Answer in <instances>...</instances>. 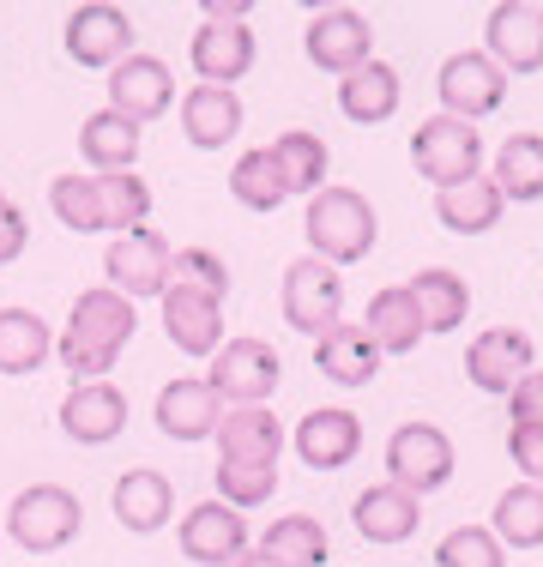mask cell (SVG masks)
Masks as SVG:
<instances>
[{
  "mask_svg": "<svg viewBox=\"0 0 543 567\" xmlns=\"http://www.w3.org/2000/svg\"><path fill=\"white\" fill-rule=\"evenodd\" d=\"M133 332H140L133 302L121 290H109V284H98V290H85L73 302L66 332L54 339V357L73 374V386H85V381H103V374L115 369V357L133 344Z\"/></svg>",
  "mask_w": 543,
  "mask_h": 567,
  "instance_id": "6da1fadb",
  "label": "cell"
},
{
  "mask_svg": "<svg viewBox=\"0 0 543 567\" xmlns=\"http://www.w3.org/2000/svg\"><path fill=\"white\" fill-rule=\"evenodd\" d=\"M303 236H308V254H315V260L357 266V260H369L380 224H375V206L357 194V187H320V194L308 199Z\"/></svg>",
  "mask_w": 543,
  "mask_h": 567,
  "instance_id": "7a4b0ae2",
  "label": "cell"
},
{
  "mask_svg": "<svg viewBox=\"0 0 543 567\" xmlns=\"http://www.w3.org/2000/svg\"><path fill=\"white\" fill-rule=\"evenodd\" d=\"M79 525H85V507H79V495L61 489V483H31V489H19L7 507V537L19 549H31V556L66 549L79 537Z\"/></svg>",
  "mask_w": 543,
  "mask_h": 567,
  "instance_id": "3957f363",
  "label": "cell"
},
{
  "mask_svg": "<svg viewBox=\"0 0 543 567\" xmlns=\"http://www.w3.org/2000/svg\"><path fill=\"white\" fill-rule=\"evenodd\" d=\"M411 164L423 182H434V194H441V187H465L483 175V133L471 127V121L429 115V121H417V133H411Z\"/></svg>",
  "mask_w": 543,
  "mask_h": 567,
  "instance_id": "277c9868",
  "label": "cell"
},
{
  "mask_svg": "<svg viewBox=\"0 0 543 567\" xmlns=\"http://www.w3.org/2000/svg\"><path fill=\"white\" fill-rule=\"evenodd\" d=\"M284 320L315 344L345 327V278H338V266L315 260V254L284 266Z\"/></svg>",
  "mask_w": 543,
  "mask_h": 567,
  "instance_id": "5b68a950",
  "label": "cell"
},
{
  "mask_svg": "<svg viewBox=\"0 0 543 567\" xmlns=\"http://www.w3.org/2000/svg\"><path fill=\"white\" fill-rule=\"evenodd\" d=\"M453 441H447V429L434 423H399L387 441V483H399V489H411L417 502L434 489H447L453 483Z\"/></svg>",
  "mask_w": 543,
  "mask_h": 567,
  "instance_id": "8992f818",
  "label": "cell"
},
{
  "mask_svg": "<svg viewBox=\"0 0 543 567\" xmlns=\"http://www.w3.org/2000/svg\"><path fill=\"white\" fill-rule=\"evenodd\" d=\"M278 381H284V357L266 339H224V350L212 357V374H206V386L224 404H236V411L266 404L278 393Z\"/></svg>",
  "mask_w": 543,
  "mask_h": 567,
  "instance_id": "52a82bcc",
  "label": "cell"
},
{
  "mask_svg": "<svg viewBox=\"0 0 543 567\" xmlns=\"http://www.w3.org/2000/svg\"><path fill=\"white\" fill-rule=\"evenodd\" d=\"M103 272H109V290H121L127 302H140V296H163L175 284V254H170V241L145 224V229H133V236L109 241Z\"/></svg>",
  "mask_w": 543,
  "mask_h": 567,
  "instance_id": "ba28073f",
  "label": "cell"
},
{
  "mask_svg": "<svg viewBox=\"0 0 543 567\" xmlns=\"http://www.w3.org/2000/svg\"><path fill=\"white\" fill-rule=\"evenodd\" d=\"M434 91H441V115L483 121V115H495L501 103H508V73H501L483 49H465V55H447L441 61Z\"/></svg>",
  "mask_w": 543,
  "mask_h": 567,
  "instance_id": "9c48e42d",
  "label": "cell"
},
{
  "mask_svg": "<svg viewBox=\"0 0 543 567\" xmlns=\"http://www.w3.org/2000/svg\"><path fill=\"white\" fill-rule=\"evenodd\" d=\"M483 55L508 79L543 73V7H532V0H501V7H489Z\"/></svg>",
  "mask_w": 543,
  "mask_h": 567,
  "instance_id": "30bf717a",
  "label": "cell"
},
{
  "mask_svg": "<svg viewBox=\"0 0 543 567\" xmlns=\"http://www.w3.org/2000/svg\"><path fill=\"white\" fill-rule=\"evenodd\" d=\"M303 49H308V61H315L320 73L350 79L357 66H369V61H375V31H369V19H362V12H350V7H326V12H315V19H308Z\"/></svg>",
  "mask_w": 543,
  "mask_h": 567,
  "instance_id": "8fae6325",
  "label": "cell"
},
{
  "mask_svg": "<svg viewBox=\"0 0 543 567\" xmlns=\"http://www.w3.org/2000/svg\"><path fill=\"white\" fill-rule=\"evenodd\" d=\"M66 55L79 66H103V73H115L121 61L133 55V19L121 7H109V0H91V7H73L66 12Z\"/></svg>",
  "mask_w": 543,
  "mask_h": 567,
  "instance_id": "7c38bea8",
  "label": "cell"
},
{
  "mask_svg": "<svg viewBox=\"0 0 543 567\" xmlns=\"http://www.w3.org/2000/svg\"><path fill=\"white\" fill-rule=\"evenodd\" d=\"M532 369H537V344L520 327H489L465 350V381L478 393H513Z\"/></svg>",
  "mask_w": 543,
  "mask_h": 567,
  "instance_id": "4fadbf2b",
  "label": "cell"
},
{
  "mask_svg": "<svg viewBox=\"0 0 543 567\" xmlns=\"http://www.w3.org/2000/svg\"><path fill=\"white\" fill-rule=\"evenodd\" d=\"M175 544H182V556L199 561V567H236L248 556V519L224 502H199V507L182 513Z\"/></svg>",
  "mask_w": 543,
  "mask_h": 567,
  "instance_id": "5bb4252c",
  "label": "cell"
},
{
  "mask_svg": "<svg viewBox=\"0 0 543 567\" xmlns=\"http://www.w3.org/2000/svg\"><path fill=\"white\" fill-rule=\"evenodd\" d=\"M157 302H163V332L182 357H217L224 350V302L217 296L194 290V284H170Z\"/></svg>",
  "mask_w": 543,
  "mask_h": 567,
  "instance_id": "9a60e30c",
  "label": "cell"
},
{
  "mask_svg": "<svg viewBox=\"0 0 543 567\" xmlns=\"http://www.w3.org/2000/svg\"><path fill=\"white\" fill-rule=\"evenodd\" d=\"M170 103H175V73L157 55H127L115 73H109V110L127 115L133 127L170 115Z\"/></svg>",
  "mask_w": 543,
  "mask_h": 567,
  "instance_id": "2e32d148",
  "label": "cell"
},
{
  "mask_svg": "<svg viewBox=\"0 0 543 567\" xmlns=\"http://www.w3.org/2000/svg\"><path fill=\"white\" fill-rule=\"evenodd\" d=\"M127 429V399L109 381H85L61 399V435L79 447H109V441Z\"/></svg>",
  "mask_w": 543,
  "mask_h": 567,
  "instance_id": "e0dca14e",
  "label": "cell"
},
{
  "mask_svg": "<svg viewBox=\"0 0 543 567\" xmlns=\"http://www.w3.org/2000/svg\"><path fill=\"white\" fill-rule=\"evenodd\" d=\"M296 453H303V465L315 471H345L350 458L362 453V423L357 411H338V404H320V411H308L303 423H296Z\"/></svg>",
  "mask_w": 543,
  "mask_h": 567,
  "instance_id": "ac0fdd59",
  "label": "cell"
},
{
  "mask_svg": "<svg viewBox=\"0 0 543 567\" xmlns=\"http://www.w3.org/2000/svg\"><path fill=\"white\" fill-rule=\"evenodd\" d=\"M254 55L260 49H254L248 24H199L194 43H187V61H194L199 85H224V91H236V79H248Z\"/></svg>",
  "mask_w": 543,
  "mask_h": 567,
  "instance_id": "d6986e66",
  "label": "cell"
},
{
  "mask_svg": "<svg viewBox=\"0 0 543 567\" xmlns=\"http://www.w3.org/2000/svg\"><path fill=\"white\" fill-rule=\"evenodd\" d=\"M157 429L170 441H217V423H224V399L212 393L206 381H194V374H187V381H170L157 393Z\"/></svg>",
  "mask_w": 543,
  "mask_h": 567,
  "instance_id": "ffe728a7",
  "label": "cell"
},
{
  "mask_svg": "<svg viewBox=\"0 0 543 567\" xmlns=\"http://www.w3.org/2000/svg\"><path fill=\"white\" fill-rule=\"evenodd\" d=\"M350 519H357V532L369 537V544L392 549V544H404V537H417L423 502H417L411 489H399V483H369V489L350 502Z\"/></svg>",
  "mask_w": 543,
  "mask_h": 567,
  "instance_id": "44dd1931",
  "label": "cell"
},
{
  "mask_svg": "<svg viewBox=\"0 0 543 567\" xmlns=\"http://www.w3.org/2000/svg\"><path fill=\"white\" fill-rule=\"evenodd\" d=\"M170 513H175V489H170V477L152 465H133L127 477L115 483V519H121V532H133V537H152L170 525Z\"/></svg>",
  "mask_w": 543,
  "mask_h": 567,
  "instance_id": "7402d4cb",
  "label": "cell"
},
{
  "mask_svg": "<svg viewBox=\"0 0 543 567\" xmlns=\"http://www.w3.org/2000/svg\"><path fill=\"white\" fill-rule=\"evenodd\" d=\"M182 133H187V145H199V152H224V145L242 133V97L224 91V85L182 91Z\"/></svg>",
  "mask_w": 543,
  "mask_h": 567,
  "instance_id": "603a6c76",
  "label": "cell"
},
{
  "mask_svg": "<svg viewBox=\"0 0 543 567\" xmlns=\"http://www.w3.org/2000/svg\"><path fill=\"white\" fill-rule=\"evenodd\" d=\"M362 332L375 339L380 357H411L417 339H423V315H417L411 290H404V284L375 290L369 296V315H362Z\"/></svg>",
  "mask_w": 543,
  "mask_h": 567,
  "instance_id": "cb8c5ba5",
  "label": "cell"
},
{
  "mask_svg": "<svg viewBox=\"0 0 543 567\" xmlns=\"http://www.w3.org/2000/svg\"><path fill=\"white\" fill-rule=\"evenodd\" d=\"M79 152H85V164L98 175H127L140 164V127L115 110H98L79 121Z\"/></svg>",
  "mask_w": 543,
  "mask_h": 567,
  "instance_id": "d4e9b609",
  "label": "cell"
},
{
  "mask_svg": "<svg viewBox=\"0 0 543 567\" xmlns=\"http://www.w3.org/2000/svg\"><path fill=\"white\" fill-rule=\"evenodd\" d=\"M217 453H224V458H248V465H278L284 423L266 411V404L224 411V423H217Z\"/></svg>",
  "mask_w": 543,
  "mask_h": 567,
  "instance_id": "484cf974",
  "label": "cell"
},
{
  "mask_svg": "<svg viewBox=\"0 0 543 567\" xmlns=\"http://www.w3.org/2000/svg\"><path fill=\"white\" fill-rule=\"evenodd\" d=\"M315 369L332 386H369L380 374V350H375V339L357 327V320H345L338 332H326V339L315 344Z\"/></svg>",
  "mask_w": 543,
  "mask_h": 567,
  "instance_id": "4316f807",
  "label": "cell"
},
{
  "mask_svg": "<svg viewBox=\"0 0 543 567\" xmlns=\"http://www.w3.org/2000/svg\"><path fill=\"white\" fill-rule=\"evenodd\" d=\"M338 110H345V121H357V127L392 121L399 115V73H392L387 61L357 66L350 79H338Z\"/></svg>",
  "mask_w": 543,
  "mask_h": 567,
  "instance_id": "83f0119b",
  "label": "cell"
},
{
  "mask_svg": "<svg viewBox=\"0 0 543 567\" xmlns=\"http://www.w3.org/2000/svg\"><path fill=\"white\" fill-rule=\"evenodd\" d=\"M411 302H417V315H423V332H453V327H465V315H471V290H465V278L459 272H447V266H423L411 284Z\"/></svg>",
  "mask_w": 543,
  "mask_h": 567,
  "instance_id": "f1b7e54d",
  "label": "cell"
},
{
  "mask_svg": "<svg viewBox=\"0 0 543 567\" xmlns=\"http://www.w3.org/2000/svg\"><path fill=\"white\" fill-rule=\"evenodd\" d=\"M489 182L501 187V199L513 206H537L543 199V133H508L495 152V175Z\"/></svg>",
  "mask_w": 543,
  "mask_h": 567,
  "instance_id": "f546056e",
  "label": "cell"
},
{
  "mask_svg": "<svg viewBox=\"0 0 543 567\" xmlns=\"http://www.w3.org/2000/svg\"><path fill=\"white\" fill-rule=\"evenodd\" d=\"M501 206H508V199H501V187L489 182V175L434 194V218H441V229H453V236H483V229H495Z\"/></svg>",
  "mask_w": 543,
  "mask_h": 567,
  "instance_id": "4dcf8cb0",
  "label": "cell"
},
{
  "mask_svg": "<svg viewBox=\"0 0 543 567\" xmlns=\"http://www.w3.org/2000/svg\"><path fill=\"white\" fill-rule=\"evenodd\" d=\"M54 357L49 320H37L31 308H0V374H37Z\"/></svg>",
  "mask_w": 543,
  "mask_h": 567,
  "instance_id": "1f68e13d",
  "label": "cell"
},
{
  "mask_svg": "<svg viewBox=\"0 0 543 567\" xmlns=\"http://www.w3.org/2000/svg\"><path fill=\"white\" fill-rule=\"evenodd\" d=\"M260 556H272L278 567H326L332 544H326L320 519H308V513H284V519H272V525H266Z\"/></svg>",
  "mask_w": 543,
  "mask_h": 567,
  "instance_id": "d6a6232c",
  "label": "cell"
},
{
  "mask_svg": "<svg viewBox=\"0 0 543 567\" xmlns=\"http://www.w3.org/2000/svg\"><path fill=\"white\" fill-rule=\"evenodd\" d=\"M501 549H543V489L537 483H513L495 495V525Z\"/></svg>",
  "mask_w": 543,
  "mask_h": 567,
  "instance_id": "836d02e7",
  "label": "cell"
},
{
  "mask_svg": "<svg viewBox=\"0 0 543 567\" xmlns=\"http://www.w3.org/2000/svg\"><path fill=\"white\" fill-rule=\"evenodd\" d=\"M229 194H236V206H248V212H278L284 199H290V182H284L272 145L236 157V169H229Z\"/></svg>",
  "mask_w": 543,
  "mask_h": 567,
  "instance_id": "e575fe53",
  "label": "cell"
},
{
  "mask_svg": "<svg viewBox=\"0 0 543 567\" xmlns=\"http://www.w3.org/2000/svg\"><path fill=\"white\" fill-rule=\"evenodd\" d=\"M272 157H278V169H284V182H290V194H308V199H315L320 187H326V169H332V157H326L320 133H308V127L278 133V140H272Z\"/></svg>",
  "mask_w": 543,
  "mask_h": 567,
  "instance_id": "d590c367",
  "label": "cell"
},
{
  "mask_svg": "<svg viewBox=\"0 0 543 567\" xmlns=\"http://www.w3.org/2000/svg\"><path fill=\"white\" fill-rule=\"evenodd\" d=\"M49 206H54V218H61L73 236H98L103 229V187H98V175H54V187H49Z\"/></svg>",
  "mask_w": 543,
  "mask_h": 567,
  "instance_id": "8d00e7d4",
  "label": "cell"
},
{
  "mask_svg": "<svg viewBox=\"0 0 543 567\" xmlns=\"http://www.w3.org/2000/svg\"><path fill=\"white\" fill-rule=\"evenodd\" d=\"M103 187V229H115V236H133V229H145L152 218V187L140 182V175H98Z\"/></svg>",
  "mask_w": 543,
  "mask_h": 567,
  "instance_id": "74e56055",
  "label": "cell"
},
{
  "mask_svg": "<svg viewBox=\"0 0 543 567\" xmlns=\"http://www.w3.org/2000/svg\"><path fill=\"white\" fill-rule=\"evenodd\" d=\"M272 489H278V465H248V458H217V502L248 513L266 507Z\"/></svg>",
  "mask_w": 543,
  "mask_h": 567,
  "instance_id": "f35d334b",
  "label": "cell"
},
{
  "mask_svg": "<svg viewBox=\"0 0 543 567\" xmlns=\"http://www.w3.org/2000/svg\"><path fill=\"white\" fill-rule=\"evenodd\" d=\"M434 567H508V549L489 525H453L434 544Z\"/></svg>",
  "mask_w": 543,
  "mask_h": 567,
  "instance_id": "ab89813d",
  "label": "cell"
},
{
  "mask_svg": "<svg viewBox=\"0 0 543 567\" xmlns=\"http://www.w3.org/2000/svg\"><path fill=\"white\" fill-rule=\"evenodd\" d=\"M175 284H194V290H206V296L224 302L229 272H224V260H217L212 248H182V254H175Z\"/></svg>",
  "mask_w": 543,
  "mask_h": 567,
  "instance_id": "60d3db41",
  "label": "cell"
},
{
  "mask_svg": "<svg viewBox=\"0 0 543 567\" xmlns=\"http://www.w3.org/2000/svg\"><path fill=\"white\" fill-rule=\"evenodd\" d=\"M508 411H513V429H543V369H532L520 386H513Z\"/></svg>",
  "mask_w": 543,
  "mask_h": 567,
  "instance_id": "b9f144b4",
  "label": "cell"
},
{
  "mask_svg": "<svg viewBox=\"0 0 543 567\" xmlns=\"http://www.w3.org/2000/svg\"><path fill=\"white\" fill-rule=\"evenodd\" d=\"M508 453H513V465L525 471V483L543 489V429H508Z\"/></svg>",
  "mask_w": 543,
  "mask_h": 567,
  "instance_id": "7bdbcfd3",
  "label": "cell"
},
{
  "mask_svg": "<svg viewBox=\"0 0 543 567\" xmlns=\"http://www.w3.org/2000/svg\"><path fill=\"white\" fill-rule=\"evenodd\" d=\"M24 241H31V224H24V212L12 206V199H0V266L19 260Z\"/></svg>",
  "mask_w": 543,
  "mask_h": 567,
  "instance_id": "ee69618b",
  "label": "cell"
},
{
  "mask_svg": "<svg viewBox=\"0 0 543 567\" xmlns=\"http://www.w3.org/2000/svg\"><path fill=\"white\" fill-rule=\"evenodd\" d=\"M242 19H248L242 0H206V24H242Z\"/></svg>",
  "mask_w": 543,
  "mask_h": 567,
  "instance_id": "f6af8a7d",
  "label": "cell"
},
{
  "mask_svg": "<svg viewBox=\"0 0 543 567\" xmlns=\"http://www.w3.org/2000/svg\"><path fill=\"white\" fill-rule=\"evenodd\" d=\"M236 567H278V561H272V556H260V549H248V556H242Z\"/></svg>",
  "mask_w": 543,
  "mask_h": 567,
  "instance_id": "bcb514c9",
  "label": "cell"
},
{
  "mask_svg": "<svg viewBox=\"0 0 543 567\" xmlns=\"http://www.w3.org/2000/svg\"><path fill=\"white\" fill-rule=\"evenodd\" d=\"M0 199H7V194H0Z\"/></svg>",
  "mask_w": 543,
  "mask_h": 567,
  "instance_id": "7dc6e473",
  "label": "cell"
}]
</instances>
